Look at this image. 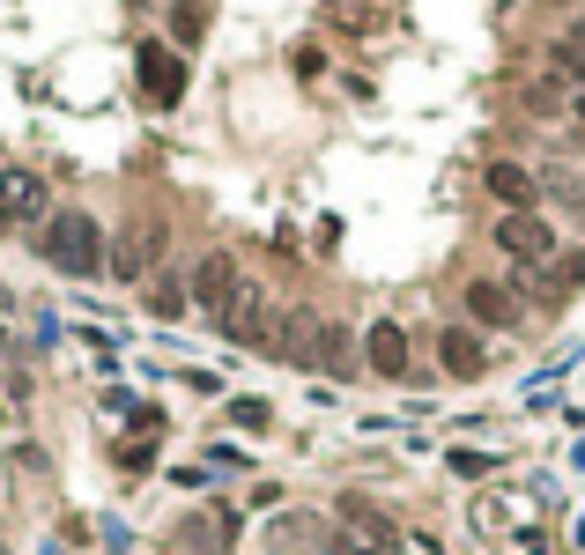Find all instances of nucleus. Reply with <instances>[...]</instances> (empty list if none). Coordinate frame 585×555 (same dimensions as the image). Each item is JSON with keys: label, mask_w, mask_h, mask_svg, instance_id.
I'll return each instance as SVG.
<instances>
[{"label": "nucleus", "mask_w": 585, "mask_h": 555, "mask_svg": "<svg viewBox=\"0 0 585 555\" xmlns=\"http://www.w3.org/2000/svg\"><path fill=\"white\" fill-rule=\"evenodd\" d=\"M274 348H282L296 370H334V378H348V370H356V348H348V334L334 326V318H318V312H282V326H274Z\"/></svg>", "instance_id": "nucleus-1"}, {"label": "nucleus", "mask_w": 585, "mask_h": 555, "mask_svg": "<svg viewBox=\"0 0 585 555\" xmlns=\"http://www.w3.org/2000/svg\"><path fill=\"white\" fill-rule=\"evenodd\" d=\"M45 260L60 266V274H74V282H90V274L104 266V230H97V216H82V208L45 216Z\"/></svg>", "instance_id": "nucleus-2"}, {"label": "nucleus", "mask_w": 585, "mask_h": 555, "mask_svg": "<svg viewBox=\"0 0 585 555\" xmlns=\"http://www.w3.org/2000/svg\"><path fill=\"white\" fill-rule=\"evenodd\" d=\"M216 326L238 341V348H260V341H274V326H268V290H260V282H238V296L216 312Z\"/></svg>", "instance_id": "nucleus-3"}, {"label": "nucleus", "mask_w": 585, "mask_h": 555, "mask_svg": "<svg viewBox=\"0 0 585 555\" xmlns=\"http://www.w3.org/2000/svg\"><path fill=\"white\" fill-rule=\"evenodd\" d=\"M23 222H45V178L38 170H0V238L23 230Z\"/></svg>", "instance_id": "nucleus-4"}, {"label": "nucleus", "mask_w": 585, "mask_h": 555, "mask_svg": "<svg viewBox=\"0 0 585 555\" xmlns=\"http://www.w3.org/2000/svg\"><path fill=\"white\" fill-rule=\"evenodd\" d=\"M497 252H512V260L534 274V266L556 260V238H549V222H541V216H504V222H497Z\"/></svg>", "instance_id": "nucleus-5"}, {"label": "nucleus", "mask_w": 585, "mask_h": 555, "mask_svg": "<svg viewBox=\"0 0 585 555\" xmlns=\"http://www.w3.org/2000/svg\"><path fill=\"white\" fill-rule=\"evenodd\" d=\"M134 67H142V97L148 104H178V97H186V60H178V52L142 45V52H134Z\"/></svg>", "instance_id": "nucleus-6"}, {"label": "nucleus", "mask_w": 585, "mask_h": 555, "mask_svg": "<svg viewBox=\"0 0 585 555\" xmlns=\"http://www.w3.org/2000/svg\"><path fill=\"white\" fill-rule=\"evenodd\" d=\"M238 260H230V252H208V260L194 266V304L200 312H222V304H230V296H238Z\"/></svg>", "instance_id": "nucleus-7"}, {"label": "nucleus", "mask_w": 585, "mask_h": 555, "mask_svg": "<svg viewBox=\"0 0 585 555\" xmlns=\"http://www.w3.org/2000/svg\"><path fill=\"white\" fill-rule=\"evenodd\" d=\"M571 290H585V252H556L549 266H534V296L541 304H563Z\"/></svg>", "instance_id": "nucleus-8"}, {"label": "nucleus", "mask_w": 585, "mask_h": 555, "mask_svg": "<svg viewBox=\"0 0 585 555\" xmlns=\"http://www.w3.org/2000/svg\"><path fill=\"white\" fill-rule=\"evenodd\" d=\"M482 186H489L497 200H504L512 216H534V193H541V186H534V170H519V164H489V170H482Z\"/></svg>", "instance_id": "nucleus-9"}, {"label": "nucleus", "mask_w": 585, "mask_h": 555, "mask_svg": "<svg viewBox=\"0 0 585 555\" xmlns=\"http://www.w3.org/2000/svg\"><path fill=\"white\" fill-rule=\"evenodd\" d=\"M364 356H370L378 378H400V370H408V334H400L393 318H378V326L364 334Z\"/></svg>", "instance_id": "nucleus-10"}, {"label": "nucleus", "mask_w": 585, "mask_h": 555, "mask_svg": "<svg viewBox=\"0 0 585 555\" xmlns=\"http://www.w3.org/2000/svg\"><path fill=\"white\" fill-rule=\"evenodd\" d=\"M467 312L482 318V326H519V296L504 282H467Z\"/></svg>", "instance_id": "nucleus-11"}, {"label": "nucleus", "mask_w": 585, "mask_h": 555, "mask_svg": "<svg viewBox=\"0 0 585 555\" xmlns=\"http://www.w3.org/2000/svg\"><path fill=\"white\" fill-rule=\"evenodd\" d=\"M342 526H356L370 548H393V541H400V526H393V519L370 504V496H342Z\"/></svg>", "instance_id": "nucleus-12"}, {"label": "nucleus", "mask_w": 585, "mask_h": 555, "mask_svg": "<svg viewBox=\"0 0 585 555\" xmlns=\"http://www.w3.org/2000/svg\"><path fill=\"white\" fill-rule=\"evenodd\" d=\"M148 260H156V230H126L119 252H112V274L134 282V274H148Z\"/></svg>", "instance_id": "nucleus-13"}, {"label": "nucleus", "mask_w": 585, "mask_h": 555, "mask_svg": "<svg viewBox=\"0 0 585 555\" xmlns=\"http://www.w3.org/2000/svg\"><path fill=\"white\" fill-rule=\"evenodd\" d=\"M438 356H445V370H452V378H482V341L460 334V326L438 341Z\"/></svg>", "instance_id": "nucleus-14"}, {"label": "nucleus", "mask_w": 585, "mask_h": 555, "mask_svg": "<svg viewBox=\"0 0 585 555\" xmlns=\"http://www.w3.org/2000/svg\"><path fill=\"white\" fill-rule=\"evenodd\" d=\"M148 312L178 318V312H186V282H171V274H164V282H148Z\"/></svg>", "instance_id": "nucleus-15"}, {"label": "nucleus", "mask_w": 585, "mask_h": 555, "mask_svg": "<svg viewBox=\"0 0 585 555\" xmlns=\"http://www.w3.org/2000/svg\"><path fill=\"white\" fill-rule=\"evenodd\" d=\"M312 519H274V555H282V548H304V541H312Z\"/></svg>", "instance_id": "nucleus-16"}, {"label": "nucleus", "mask_w": 585, "mask_h": 555, "mask_svg": "<svg viewBox=\"0 0 585 555\" xmlns=\"http://www.w3.org/2000/svg\"><path fill=\"white\" fill-rule=\"evenodd\" d=\"M230 422L238 430H268V400H230Z\"/></svg>", "instance_id": "nucleus-17"}, {"label": "nucleus", "mask_w": 585, "mask_h": 555, "mask_svg": "<svg viewBox=\"0 0 585 555\" xmlns=\"http://www.w3.org/2000/svg\"><path fill=\"white\" fill-rule=\"evenodd\" d=\"M200 23H208V15H200L194 0H186V8H178V45H194V38H200Z\"/></svg>", "instance_id": "nucleus-18"}, {"label": "nucleus", "mask_w": 585, "mask_h": 555, "mask_svg": "<svg viewBox=\"0 0 585 555\" xmlns=\"http://www.w3.org/2000/svg\"><path fill=\"white\" fill-rule=\"evenodd\" d=\"M489 467H497L489 452H452V474H489Z\"/></svg>", "instance_id": "nucleus-19"}, {"label": "nucleus", "mask_w": 585, "mask_h": 555, "mask_svg": "<svg viewBox=\"0 0 585 555\" xmlns=\"http://www.w3.org/2000/svg\"><path fill=\"white\" fill-rule=\"evenodd\" d=\"M556 60H563V67H571V74H578V82H585V45H563Z\"/></svg>", "instance_id": "nucleus-20"}, {"label": "nucleus", "mask_w": 585, "mask_h": 555, "mask_svg": "<svg viewBox=\"0 0 585 555\" xmlns=\"http://www.w3.org/2000/svg\"><path fill=\"white\" fill-rule=\"evenodd\" d=\"M334 555H386V548H370V541H348V533H342V541H334Z\"/></svg>", "instance_id": "nucleus-21"}, {"label": "nucleus", "mask_w": 585, "mask_h": 555, "mask_svg": "<svg viewBox=\"0 0 585 555\" xmlns=\"http://www.w3.org/2000/svg\"><path fill=\"white\" fill-rule=\"evenodd\" d=\"M571 112H578V126H585V90H578V97H571Z\"/></svg>", "instance_id": "nucleus-22"}, {"label": "nucleus", "mask_w": 585, "mask_h": 555, "mask_svg": "<svg viewBox=\"0 0 585 555\" xmlns=\"http://www.w3.org/2000/svg\"><path fill=\"white\" fill-rule=\"evenodd\" d=\"M571 45H585V15H578V30H571Z\"/></svg>", "instance_id": "nucleus-23"}]
</instances>
